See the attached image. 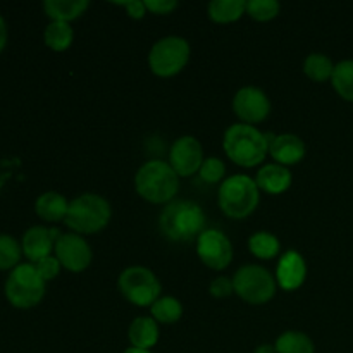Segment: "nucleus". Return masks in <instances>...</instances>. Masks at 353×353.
<instances>
[{
	"label": "nucleus",
	"mask_w": 353,
	"mask_h": 353,
	"mask_svg": "<svg viewBox=\"0 0 353 353\" xmlns=\"http://www.w3.org/2000/svg\"><path fill=\"white\" fill-rule=\"evenodd\" d=\"M228 159L240 168H257L269 154V134L250 124H231L223 138Z\"/></svg>",
	"instance_id": "nucleus-1"
},
{
	"label": "nucleus",
	"mask_w": 353,
	"mask_h": 353,
	"mask_svg": "<svg viewBox=\"0 0 353 353\" xmlns=\"http://www.w3.org/2000/svg\"><path fill=\"white\" fill-rule=\"evenodd\" d=\"M205 212L192 200H172L159 217V228L168 240L185 243L199 238L205 228Z\"/></svg>",
	"instance_id": "nucleus-2"
},
{
	"label": "nucleus",
	"mask_w": 353,
	"mask_h": 353,
	"mask_svg": "<svg viewBox=\"0 0 353 353\" xmlns=\"http://www.w3.org/2000/svg\"><path fill=\"white\" fill-rule=\"evenodd\" d=\"M137 193L147 202L155 205H168L179 192V176L169 162L148 161L134 174Z\"/></svg>",
	"instance_id": "nucleus-3"
},
{
	"label": "nucleus",
	"mask_w": 353,
	"mask_h": 353,
	"mask_svg": "<svg viewBox=\"0 0 353 353\" xmlns=\"http://www.w3.org/2000/svg\"><path fill=\"white\" fill-rule=\"evenodd\" d=\"M112 219L109 200L97 193H83L69 202L65 226L76 234H97L105 230Z\"/></svg>",
	"instance_id": "nucleus-4"
},
{
	"label": "nucleus",
	"mask_w": 353,
	"mask_h": 353,
	"mask_svg": "<svg viewBox=\"0 0 353 353\" xmlns=\"http://www.w3.org/2000/svg\"><path fill=\"white\" fill-rule=\"evenodd\" d=\"M217 202L224 216L230 219H247L261 203V190L250 176L233 174L221 183Z\"/></svg>",
	"instance_id": "nucleus-5"
},
{
	"label": "nucleus",
	"mask_w": 353,
	"mask_h": 353,
	"mask_svg": "<svg viewBox=\"0 0 353 353\" xmlns=\"http://www.w3.org/2000/svg\"><path fill=\"white\" fill-rule=\"evenodd\" d=\"M6 299L16 309H33L43 300L47 283L33 264H19L7 276Z\"/></svg>",
	"instance_id": "nucleus-6"
},
{
	"label": "nucleus",
	"mask_w": 353,
	"mask_h": 353,
	"mask_svg": "<svg viewBox=\"0 0 353 353\" xmlns=\"http://www.w3.org/2000/svg\"><path fill=\"white\" fill-rule=\"evenodd\" d=\"M192 57V47L183 37H164L152 45L148 52V68L159 78L179 74Z\"/></svg>",
	"instance_id": "nucleus-7"
},
{
	"label": "nucleus",
	"mask_w": 353,
	"mask_h": 353,
	"mask_svg": "<svg viewBox=\"0 0 353 353\" xmlns=\"http://www.w3.org/2000/svg\"><path fill=\"white\" fill-rule=\"evenodd\" d=\"M234 293L250 305H265L278 292L276 276L257 264H248L238 269L233 276Z\"/></svg>",
	"instance_id": "nucleus-8"
},
{
	"label": "nucleus",
	"mask_w": 353,
	"mask_h": 353,
	"mask_svg": "<svg viewBox=\"0 0 353 353\" xmlns=\"http://www.w3.org/2000/svg\"><path fill=\"white\" fill-rule=\"evenodd\" d=\"M117 290L137 307H152L161 299L162 285L154 271L143 265L126 268L117 278Z\"/></svg>",
	"instance_id": "nucleus-9"
},
{
	"label": "nucleus",
	"mask_w": 353,
	"mask_h": 353,
	"mask_svg": "<svg viewBox=\"0 0 353 353\" xmlns=\"http://www.w3.org/2000/svg\"><path fill=\"white\" fill-rule=\"evenodd\" d=\"M196 255L212 271H224L233 262V243L219 230H205L196 238Z\"/></svg>",
	"instance_id": "nucleus-10"
},
{
	"label": "nucleus",
	"mask_w": 353,
	"mask_h": 353,
	"mask_svg": "<svg viewBox=\"0 0 353 353\" xmlns=\"http://www.w3.org/2000/svg\"><path fill=\"white\" fill-rule=\"evenodd\" d=\"M271 109L269 97L257 86H243L233 97V112L243 124L255 126L264 123L271 114Z\"/></svg>",
	"instance_id": "nucleus-11"
},
{
	"label": "nucleus",
	"mask_w": 353,
	"mask_h": 353,
	"mask_svg": "<svg viewBox=\"0 0 353 353\" xmlns=\"http://www.w3.org/2000/svg\"><path fill=\"white\" fill-rule=\"evenodd\" d=\"M54 255L62 268L69 272H83L93 261V252L88 241L76 233L61 234L54 248Z\"/></svg>",
	"instance_id": "nucleus-12"
},
{
	"label": "nucleus",
	"mask_w": 353,
	"mask_h": 353,
	"mask_svg": "<svg viewBox=\"0 0 353 353\" xmlns=\"http://www.w3.org/2000/svg\"><path fill=\"white\" fill-rule=\"evenodd\" d=\"M203 161V147L195 137L185 134L179 137L169 150V164L174 169L179 178H190L196 174L202 168Z\"/></svg>",
	"instance_id": "nucleus-13"
},
{
	"label": "nucleus",
	"mask_w": 353,
	"mask_h": 353,
	"mask_svg": "<svg viewBox=\"0 0 353 353\" xmlns=\"http://www.w3.org/2000/svg\"><path fill=\"white\" fill-rule=\"evenodd\" d=\"M61 231L52 230V228H30V230L23 234V240H21L23 254L26 255V259L31 264L48 257V255H52V252H54L55 243H57V240L61 238Z\"/></svg>",
	"instance_id": "nucleus-14"
},
{
	"label": "nucleus",
	"mask_w": 353,
	"mask_h": 353,
	"mask_svg": "<svg viewBox=\"0 0 353 353\" xmlns=\"http://www.w3.org/2000/svg\"><path fill=\"white\" fill-rule=\"evenodd\" d=\"M307 279V262L296 250H288L276 268V283L285 292H296Z\"/></svg>",
	"instance_id": "nucleus-15"
},
{
	"label": "nucleus",
	"mask_w": 353,
	"mask_h": 353,
	"mask_svg": "<svg viewBox=\"0 0 353 353\" xmlns=\"http://www.w3.org/2000/svg\"><path fill=\"white\" fill-rule=\"evenodd\" d=\"M305 143L299 134L281 133V134H269V155L274 159L276 164H281L285 168L295 165L303 161L305 157Z\"/></svg>",
	"instance_id": "nucleus-16"
},
{
	"label": "nucleus",
	"mask_w": 353,
	"mask_h": 353,
	"mask_svg": "<svg viewBox=\"0 0 353 353\" xmlns=\"http://www.w3.org/2000/svg\"><path fill=\"white\" fill-rule=\"evenodd\" d=\"M293 174L288 168L281 164H265L259 169L257 178H255V183H257L259 190L264 193H269V195H281V193L288 192L290 186H292Z\"/></svg>",
	"instance_id": "nucleus-17"
},
{
	"label": "nucleus",
	"mask_w": 353,
	"mask_h": 353,
	"mask_svg": "<svg viewBox=\"0 0 353 353\" xmlns=\"http://www.w3.org/2000/svg\"><path fill=\"white\" fill-rule=\"evenodd\" d=\"M128 338H130V343L133 348L152 350V348L159 343V338H161L159 323L152 319L150 316L137 317V319L130 324Z\"/></svg>",
	"instance_id": "nucleus-18"
},
{
	"label": "nucleus",
	"mask_w": 353,
	"mask_h": 353,
	"mask_svg": "<svg viewBox=\"0 0 353 353\" xmlns=\"http://www.w3.org/2000/svg\"><path fill=\"white\" fill-rule=\"evenodd\" d=\"M69 210V202L62 193L59 192H45L34 202V212L45 223H61L65 221Z\"/></svg>",
	"instance_id": "nucleus-19"
},
{
	"label": "nucleus",
	"mask_w": 353,
	"mask_h": 353,
	"mask_svg": "<svg viewBox=\"0 0 353 353\" xmlns=\"http://www.w3.org/2000/svg\"><path fill=\"white\" fill-rule=\"evenodd\" d=\"M88 0H45L43 10L50 21L69 23L81 17L88 10Z\"/></svg>",
	"instance_id": "nucleus-20"
},
{
	"label": "nucleus",
	"mask_w": 353,
	"mask_h": 353,
	"mask_svg": "<svg viewBox=\"0 0 353 353\" xmlns=\"http://www.w3.org/2000/svg\"><path fill=\"white\" fill-rule=\"evenodd\" d=\"M210 21L216 24H231L247 14L245 0H212L207 7Z\"/></svg>",
	"instance_id": "nucleus-21"
},
{
	"label": "nucleus",
	"mask_w": 353,
	"mask_h": 353,
	"mask_svg": "<svg viewBox=\"0 0 353 353\" xmlns=\"http://www.w3.org/2000/svg\"><path fill=\"white\" fill-rule=\"evenodd\" d=\"M334 62L323 52H312L303 61V72L314 83L331 81L334 72Z\"/></svg>",
	"instance_id": "nucleus-22"
},
{
	"label": "nucleus",
	"mask_w": 353,
	"mask_h": 353,
	"mask_svg": "<svg viewBox=\"0 0 353 353\" xmlns=\"http://www.w3.org/2000/svg\"><path fill=\"white\" fill-rule=\"evenodd\" d=\"M248 250L261 261H271L281 250V241L269 231H257L248 238Z\"/></svg>",
	"instance_id": "nucleus-23"
},
{
	"label": "nucleus",
	"mask_w": 353,
	"mask_h": 353,
	"mask_svg": "<svg viewBox=\"0 0 353 353\" xmlns=\"http://www.w3.org/2000/svg\"><path fill=\"white\" fill-rule=\"evenodd\" d=\"M45 45L54 52H64L74 41V31H72L71 24L61 23V21H50L48 26L45 28L43 33Z\"/></svg>",
	"instance_id": "nucleus-24"
},
{
	"label": "nucleus",
	"mask_w": 353,
	"mask_h": 353,
	"mask_svg": "<svg viewBox=\"0 0 353 353\" xmlns=\"http://www.w3.org/2000/svg\"><path fill=\"white\" fill-rule=\"evenodd\" d=\"M278 353H316V345L309 334L302 331H285L274 343Z\"/></svg>",
	"instance_id": "nucleus-25"
},
{
	"label": "nucleus",
	"mask_w": 353,
	"mask_h": 353,
	"mask_svg": "<svg viewBox=\"0 0 353 353\" xmlns=\"http://www.w3.org/2000/svg\"><path fill=\"white\" fill-rule=\"evenodd\" d=\"M150 317L159 324H174L183 317V303L171 295H164L150 307Z\"/></svg>",
	"instance_id": "nucleus-26"
},
{
	"label": "nucleus",
	"mask_w": 353,
	"mask_h": 353,
	"mask_svg": "<svg viewBox=\"0 0 353 353\" xmlns=\"http://www.w3.org/2000/svg\"><path fill=\"white\" fill-rule=\"evenodd\" d=\"M331 85L341 99L353 102V59H345L334 65Z\"/></svg>",
	"instance_id": "nucleus-27"
},
{
	"label": "nucleus",
	"mask_w": 353,
	"mask_h": 353,
	"mask_svg": "<svg viewBox=\"0 0 353 353\" xmlns=\"http://www.w3.org/2000/svg\"><path fill=\"white\" fill-rule=\"evenodd\" d=\"M23 247L14 236L0 233V271H12L19 265Z\"/></svg>",
	"instance_id": "nucleus-28"
},
{
	"label": "nucleus",
	"mask_w": 353,
	"mask_h": 353,
	"mask_svg": "<svg viewBox=\"0 0 353 353\" xmlns=\"http://www.w3.org/2000/svg\"><path fill=\"white\" fill-rule=\"evenodd\" d=\"M281 10V3L276 0H248L247 2V14L252 19L259 23H269L276 19Z\"/></svg>",
	"instance_id": "nucleus-29"
},
{
	"label": "nucleus",
	"mask_w": 353,
	"mask_h": 353,
	"mask_svg": "<svg viewBox=\"0 0 353 353\" xmlns=\"http://www.w3.org/2000/svg\"><path fill=\"white\" fill-rule=\"evenodd\" d=\"M200 179H203L205 183H210V185H216V183H223L224 176H226V165L221 159L217 157H207L203 161L202 168L199 171Z\"/></svg>",
	"instance_id": "nucleus-30"
},
{
	"label": "nucleus",
	"mask_w": 353,
	"mask_h": 353,
	"mask_svg": "<svg viewBox=\"0 0 353 353\" xmlns=\"http://www.w3.org/2000/svg\"><path fill=\"white\" fill-rule=\"evenodd\" d=\"M33 265L37 268L38 274L45 279V283H48V281H52V279L57 278L59 272H61V269H62L61 262L57 261V257H55V255H48V257L34 262Z\"/></svg>",
	"instance_id": "nucleus-31"
},
{
	"label": "nucleus",
	"mask_w": 353,
	"mask_h": 353,
	"mask_svg": "<svg viewBox=\"0 0 353 353\" xmlns=\"http://www.w3.org/2000/svg\"><path fill=\"white\" fill-rule=\"evenodd\" d=\"M209 293L214 299H228L230 295L234 293V285L233 278H228V276H217L216 279H212L209 286Z\"/></svg>",
	"instance_id": "nucleus-32"
},
{
	"label": "nucleus",
	"mask_w": 353,
	"mask_h": 353,
	"mask_svg": "<svg viewBox=\"0 0 353 353\" xmlns=\"http://www.w3.org/2000/svg\"><path fill=\"white\" fill-rule=\"evenodd\" d=\"M143 2L148 12L155 14V16H168L179 6L176 0H143Z\"/></svg>",
	"instance_id": "nucleus-33"
},
{
	"label": "nucleus",
	"mask_w": 353,
	"mask_h": 353,
	"mask_svg": "<svg viewBox=\"0 0 353 353\" xmlns=\"http://www.w3.org/2000/svg\"><path fill=\"white\" fill-rule=\"evenodd\" d=\"M117 6L124 7L126 9V14L131 17V19H143L145 14L148 12L147 10V6H145V2H141V0H130V2H123V3H117Z\"/></svg>",
	"instance_id": "nucleus-34"
},
{
	"label": "nucleus",
	"mask_w": 353,
	"mask_h": 353,
	"mask_svg": "<svg viewBox=\"0 0 353 353\" xmlns=\"http://www.w3.org/2000/svg\"><path fill=\"white\" fill-rule=\"evenodd\" d=\"M6 43H7V24L6 21H3L2 14H0V52L6 48Z\"/></svg>",
	"instance_id": "nucleus-35"
},
{
	"label": "nucleus",
	"mask_w": 353,
	"mask_h": 353,
	"mask_svg": "<svg viewBox=\"0 0 353 353\" xmlns=\"http://www.w3.org/2000/svg\"><path fill=\"white\" fill-rule=\"evenodd\" d=\"M254 353H278V352H276L274 345L264 343V345H259V347L255 348Z\"/></svg>",
	"instance_id": "nucleus-36"
},
{
	"label": "nucleus",
	"mask_w": 353,
	"mask_h": 353,
	"mask_svg": "<svg viewBox=\"0 0 353 353\" xmlns=\"http://www.w3.org/2000/svg\"><path fill=\"white\" fill-rule=\"evenodd\" d=\"M123 353H154V352H152V350H140V348L130 347V348H126V350H124Z\"/></svg>",
	"instance_id": "nucleus-37"
}]
</instances>
